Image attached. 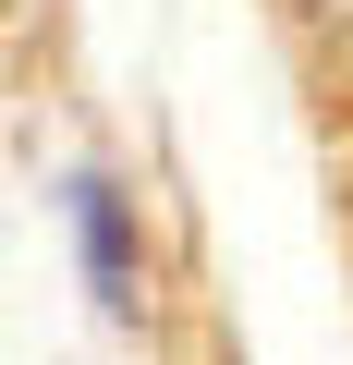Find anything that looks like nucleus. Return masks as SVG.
I'll return each mask as SVG.
<instances>
[{
    "label": "nucleus",
    "mask_w": 353,
    "mask_h": 365,
    "mask_svg": "<svg viewBox=\"0 0 353 365\" xmlns=\"http://www.w3.org/2000/svg\"><path fill=\"white\" fill-rule=\"evenodd\" d=\"M73 220H86V268L110 280V304H134V232H122V195H110V182H86Z\"/></svg>",
    "instance_id": "obj_1"
}]
</instances>
